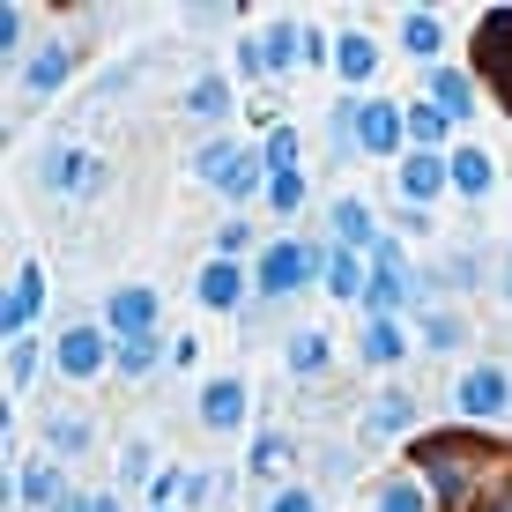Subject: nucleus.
<instances>
[{
	"mask_svg": "<svg viewBox=\"0 0 512 512\" xmlns=\"http://www.w3.org/2000/svg\"><path fill=\"white\" fill-rule=\"evenodd\" d=\"M104 327H112L119 342H156V290H149V282H127V290H112V305H104Z\"/></svg>",
	"mask_w": 512,
	"mask_h": 512,
	"instance_id": "obj_4",
	"label": "nucleus"
},
{
	"mask_svg": "<svg viewBox=\"0 0 512 512\" xmlns=\"http://www.w3.org/2000/svg\"><path fill=\"white\" fill-rule=\"evenodd\" d=\"M290 468V438L268 431V438H253V475H282Z\"/></svg>",
	"mask_w": 512,
	"mask_h": 512,
	"instance_id": "obj_33",
	"label": "nucleus"
},
{
	"mask_svg": "<svg viewBox=\"0 0 512 512\" xmlns=\"http://www.w3.org/2000/svg\"><path fill=\"white\" fill-rule=\"evenodd\" d=\"M60 475H52V461H30L23 475H15V498H23V505H52V498H60Z\"/></svg>",
	"mask_w": 512,
	"mask_h": 512,
	"instance_id": "obj_25",
	"label": "nucleus"
},
{
	"mask_svg": "<svg viewBox=\"0 0 512 512\" xmlns=\"http://www.w3.org/2000/svg\"><path fill=\"white\" fill-rule=\"evenodd\" d=\"M379 512H431V490H416L409 475H394V483H379Z\"/></svg>",
	"mask_w": 512,
	"mask_h": 512,
	"instance_id": "obj_28",
	"label": "nucleus"
},
{
	"mask_svg": "<svg viewBox=\"0 0 512 512\" xmlns=\"http://www.w3.org/2000/svg\"><path fill=\"white\" fill-rule=\"evenodd\" d=\"M186 112H193V119H223V112H231V82H223V75H201V82L186 90Z\"/></svg>",
	"mask_w": 512,
	"mask_h": 512,
	"instance_id": "obj_24",
	"label": "nucleus"
},
{
	"mask_svg": "<svg viewBox=\"0 0 512 512\" xmlns=\"http://www.w3.org/2000/svg\"><path fill=\"white\" fill-rule=\"evenodd\" d=\"M97 512H119V505H112V498H97Z\"/></svg>",
	"mask_w": 512,
	"mask_h": 512,
	"instance_id": "obj_43",
	"label": "nucleus"
},
{
	"mask_svg": "<svg viewBox=\"0 0 512 512\" xmlns=\"http://www.w3.org/2000/svg\"><path fill=\"white\" fill-rule=\"evenodd\" d=\"M364 260H372V275H364V297H357L364 320H394L401 305H416V297H423V282H416V268H409V253H401L394 238H379Z\"/></svg>",
	"mask_w": 512,
	"mask_h": 512,
	"instance_id": "obj_1",
	"label": "nucleus"
},
{
	"mask_svg": "<svg viewBox=\"0 0 512 512\" xmlns=\"http://www.w3.org/2000/svg\"><path fill=\"white\" fill-rule=\"evenodd\" d=\"M193 290H201V305H208V312H231V305H238V290H245V275H238V260H231V253H216V260L201 268V282H193Z\"/></svg>",
	"mask_w": 512,
	"mask_h": 512,
	"instance_id": "obj_14",
	"label": "nucleus"
},
{
	"mask_svg": "<svg viewBox=\"0 0 512 512\" xmlns=\"http://www.w3.org/2000/svg\"><path fill=\"white\" fill-rule=\"evenodd\" d=\"M238 156H245V149H238V141H208V149H201V156H193V179H216V186H223V171H231V164H238Z\"/></svg>",
	"mask_w": 512,
	"mask_h": 512,
	"instance_id": "obj_31",
	"label": "nucleus"
},
{
	"mask_svg": "<svg viewBox=\"0 0 512 512\" xmlns=\"http://www.w3.org/2000/svg\"><path fill=\"white\" fill-rule=\"evenodd\" d=\"M45 186L52 193H97L104 186V164L90 149H75V141H60V149L45 156Z\"/></svg>",
	"mask_w": 512,
	"mask_h": 512,
	"instance_id": "obj_8",
	"label": "nucleus"
},
{
	"mask_svg": "<svg viewBox=\"0 0 512 512\" xmlns=\"http://www.w3.org/2000/svg\"><path fill=\"white\" fill-rule=\"evenodd\" d=\"M186 490H193L186 475H179V468H164V475H156V490H149V498H156V505H171V498H186Z\"/></svg>",
	"mask_w": 512,
	"mask_h": 512,
	"instance_id": "obj_40",
	"label": "nucleus"
},
{
	"mask_svg": "<svg viewBox=\"0 0 512 512\" xmlns=\"http://www.w3.org/2000/svg\"><path fill=\"white\" fill-rule=\"evenodd\" d=\"M505 297H512V253H505Z\"/></svg>",
	"mask_w": 512,
	"mask_h": 512,
	"instance_id": "obj_42",
	"label": "nucleus"
},
{
	"mask_svg": "<svg viewBox=\"0 0 512 512\" xmlns=\"http://www.w3.org/2000/svg\"><path fill=\"white\" fill-rule=\"evenodd\" d=\"M364 275H372V268H364V253H349V245H334V253H327V290L334 297H364Z\"/></svg>",
	"mask_w": 512,
	"mask_h": 512,
	"instance_id": "obj_21",
	"label": "nucleus"
},
{
	"mask_svg": "<svg viewBox=\"0 0 512 512\" xmlns=\"http://www.w3.org/2000/svg\"><path fill=\"white\" fill-rule=\"evenodd\" d=\"M468 327L453 320V312H423V349H461Z\"/></svg>",
	"mask_w": 512,
	"mask_h": 512,
	"instance_id": "obj_32",
	"label": "nucleus"
},
{
	"mask_svg": "<svg viewBox=\"0 0 512 512\" xmlns=\"http://www.w3.org/2000/svg\"><path fill=\"white\" fill-rule=\"evenodd\" d=\"M67 67H75V52H67V45H38V60H30V97H52V90H60V82H67Z\"/></svg>",
	"mask_w": 512,
	"mask_h": 512,
	"instance_id": "obj_20",
	"label": "nucleus"
},
{
	"mask_svg": "<svg viewBox=\"0 0 512 512\" xmlns=\"http://www.w3.org/2000/svg\"><path fill=\"white\" fill-rule=\"evenodd\" d=\"M268 512H320V498H312V490H275V498H268Z\"/></svg>",
	"mask_w": 512,
	"mask_h": 512,
	"instance_id": "obj_37",
	"label": "nucleus"
},
{
	"mask_svg": "<svg viewBox=\"0 0 512 512\" xmlns=\"http://www.w3.org/2000/svg\"><path fill=\"white\" fill-rule=\"evenodd\" d=\"M119 372H127V379L156 372V342H119Z\"/></svg>",
	"mask_w": 512,
	"mask_h": 512,
	"instance_id": "obj_35",
	"label": "nucleus"
},
{
	"mask_svg": "<svg viewBox=\"0 0 512 512\" xmlns=\"http://www.w3.org/2000/svg\"><path fill=\"white\" fill-rule=\"evenodd\" d=\"M290 60H305V30L297 23H268L245 45V75H290Z\"/></svg>",
	"mask_w": 512,
	"mask_h": 512,
	"instance_id": "obj_5",
	"label": "nucleus"
},
{
	"mask_svg": "<svg viewBox=\"0 0 512 512\" xmlns=\"http://www.w3.org/2000/svg\"><path fill=\"white\" fill-rule=\"evenodd\" d=\"M490 179H498L490 149H475V141H468V149H453V193H468V201H475V193H490Z\"/></svg>",
	"mask_w": 512,
	"mask_h": 512,
	"instance_id": "obj_17",
	"label": "nucleus"
},
{
	"mask_svg": "<svg viewBox=\"0 0 512 512\" xmlns=\"http://www.w3.org/2000/svg\"><path fill=\"white\" fill-rule=\"evenodd\" d=\"M349 134H357L364 156H394L401 134H409V112H401V104H386V97H372V104L357 112V127H349Z\"/></svg>",
	"mask_w": 512,
	"mask_h": 512,
	"instance_id": "obj_7",
	"label": "nucleus"
},
{
	"mask_svg": "<svg viewBox=\"0 0 512 512\" xmlns=\"http://www.w3.org/2000/svg\"><path fill=\"white\" fill-rule=\"evenodd\" d=\"M149 468H156V453H149V446H141V438H134V446L119 453V475H127V483H141V475H149Z\"/></svg>",
	"mask_w": 512,
	"mask_h": 512,
	"instance_id": "obj_36",
	"label": "nucleus"
},
{
	"mask_svg": "<svg viewBox=\"0 0 512 512\" xmlns=\"http://www.w3.org/2000/svg\"><path fill=\"white\" fill-rule=\"evenodd\" d=\"M52 512H97V498H90V490H60V498H52Z\"/></svg>",
	"mask_w": 512,
	"mask_h": 512,
	"instance_id": "obj_41",
	"label": "nucleus"
},
{
	"mask_svg": "<svg viewBox=\"0 0 512 512\" xmlns=\"http://www.w3.org/2000/svg\"><path fill=\"white\" fill-rule=\"evenodd\" d=\"M334 75H342L349 90H364V82L379 75V38L372 30H342V38H334Z\"/></svg>",
	"mask_w": 512,
	"mask_h": 512,
	"instance_id": "obj_12",
	"label": "nucleus"
},
{
	"mask_svg": "<svg viewBox=\"0 0 512 512\" xmlns=\"http://www.w3.org/2000/svg\"><path fill=\"white\" fill-rule=\"evenodd\" d=\"M334 238H342L349 253H372V245H379L372 208H364V201H334Z\"/></svg>",
	"mask_w": 512,
	"mask_h": 512,
	"instance_id": "obj_16",
	"label": "nucleus"
},
{
	"mask_svg": "<svg viewBox=\"0 0 512 512\" xmlns=\"http://www.w3.org/2000/svg\"><path fill=\"white\" fill-rule=\"evenodd\" d=\"M8 379H15V386H30V379H38V349H30V342H15V357H8Z\"/></svg>",
	"mask_w": 512,
	"mask_h": 512,
	"instance_id": "obj_39",
	"label": "nucleus"
},
{
	"mask_svg": "<svg viewBox=\"0 0 512 512\" xmlns=\"http://www.w3.org/2000/svg\"><path fill=\"white\" fill-rule=\"evenodd\" d=\"M401 349H409V342H401V327H394V320H364V357H372L379 372H394Z\"/></svg>",
	"mask_w": 512,
	"mask_h": 512,
	"instance_id": "obj_23",
	"label": "nucleus"
},
{
	"mask_svg": "<svg viewBox=\"0 0 512 512\" xmlns=\"http://www.w3.org/2000/svg\"><path fill=\"white\" fill-rule=\"evenodd\" d=\"M52 364H60L67 379H97L104 372V334L97 327H67L60 349H52Z\"/></svg>",
	"mask_w": 512,
	"mask_h": 512,
	"instance_id": "obj_13",
	"label": "nucleus"
},
{
	"mask_svg": "<svg viewBox=\"0 0 512 512\" xmlns=\"http://www.w3.org/2000/svg\"><path fill=\"white\" fill-rule=\"evenodd\" d=\"M446 134H453V119L438 112L431 97H423V104H409V141H416V149H438Z\"/></svg>",
	"mask_w": 512,
	"mask_h": 512,
	"instance_id": "obj_26",
	"label": "nucleus"
},
{
	"mask_svg": "<svg viewBox=\"0 0 512 512\" xmlns=\"http://www.w3.org/2000/svg\"><path fill=\"white\" fill-rule=\"evenodd\" d=\"M401 45L416 52V60H438V45H446V23H438V15H401Z\"/></svg>",
	"mask_w": 512,
	"mask_h": 512,
	"instance_id": "obj_22",
	"label": "nucleus"
},
{
	"mask_svg": "<svg viewBox=\"0 0 512 512\" xmlns=\"http://www.w3.org/2000/svg\"><path fill=\"white\" fill-rule=\"evenodd\" d=\"M38 312H45V268H38V260H23V268H15V282H8V305H0V327H8V342H15L30 320H38Z\"/></svg>",
	"mask_w": 512,
	"mask_h": 512,
	"instance_id": "obj_9",
	"label": "nucleus"
},
{
	"mask_svg": "<svg viewBox=\"0 0 512 512\" xmlns=\"http://www.w3.org/2000/svg\"><path fill=\"white\" fill-rule=\"evenodd\" d=\"M275 171H297V134L290 127L268 134V179H275Z\"/></svg>",
	"mask_w": 512,
	"mask_h": 512,
	"instance_id": "obj_34",
	"label": "nucleus"
},
{
	"mask_svg": "<svg viewBox=\"0 0 512 512\" xmlns=\"http://www.w3.org/2000/svg\"><path fill=\"white\" fill-rule=\"evenodd\" d=\"M423 82H431V104H438L446 119H468V112H475V90H468V75H453V67H431Z\"/></svg>",
	"mask_w": 512,
	"mask_h": 512,
	"instance_id": "obj_18",
	"label": "nucleus"
},
{
	"mask_svg": "<svg viewBox=\"0 0 512 512\" xmlns=\"http://www.w3.org/2000/svg\"><path fill=\"white\" fill-rule=\"evenodd\" d=\"M475 67L490 75V90L512 104V8H490L475 23Z\"/></svg>",
	"mask_w": 512,
	"mask_h": 512,
	"instance_id": "obj_3",
	"label": "nucleus"
},
{
	"mask_svg": "<svg viewBox=\"0 0 512 512\" xmlns=\"http://www.w3.org/2000/svg\"><path fill=\"white\" fill-rule=\"evenodd\" d=\"M312 275L327 282V253L282 238V245H268V253H260V275H253V282H260V297H290V290H305Z\"/></svg>",
	"mask_w": 512,
	"mask_h": 512,
	"instance_id": "obj_2",
	"label": "nucleus"
},
{
	"mask_svg": "<svg viewBox=\"0 0 512 512\" xmlns=\"http://www.w3.org/2000/svg\"><path fill=\"white\" fill-rule=\"evenodd\" d=\"M453 186V164L438 149H416V156H401V201L409 208H423L431 193H446Z\"/></svg>",
	"mask_w": 512,
	"mask_h": 512,
	"instance_id": "obj_10",
	"label": "nucleus"
},
{
	"mask_svg": "<svg viewBox=\"0 0 512 512\" xmlns=\"http://www.w3.org/2000/svg\"><path fill=\"white\" fill-rule=\"evenodd\" d=\"M23 30H30V15H23V8H0V52L23 45Z\"/></svg>",
	"mask_w": 512,
	"mask_h": 512,
	"instance_id": "obj_38",
	"label": "nucleus"
},
{
	"mask_svg": "<svg viewBox=\"0 0 512 512\" xmlns=\"http://www.w3.org/2000/svg\"><path fill=\"white\" fill-rule=\"evenodd\" d=\"M45 438H52V453H90V416H52Z\"/></svg>",
	"mask_w": 512,
	"mask_h": 512,
	"instance_id": "obj_29",
	"label": "nucleus"
},
{
	"mask_svg": "<svg viewBox=\"0 0 512 512\" xmlns=\"http://www.w3.org/2000/svg\"><path fill=\"white\" fill-rule=\"evenodd\" d=\"M327 364H334V342H327V334H320V327H305V334H290V372H297V379H320V372H327Z\"/></svg>",
	"mask_w": 512,
	"mask_h": 512,
	"instance_id": "obj_19",
	"label": "nucleus"
},
{
	"mask_svg": "<svg viewBox=\"0 0 512 512\" xmlns=\"http://www.w3.org/2000/svg\"><path fill=\"white\" fill-rule=\"evenodd\" d=\"M260 186H268V179H260V156H253V149H245V156H238V164H231V171H223V201H253V193H260Z\"/></svg>",
	"mask_w": 512,
	"mask_h": 512,
	"instance_id": "obj_27",
	"label": "nucleus"
},
{
	"mask_svg": "<svg viewBox=\"0 0 512 512\" xmlns=\"http://www.w3.org/2000/svg\"><path fill=\"white\" fill-rule=\"evenodd\" d=\"M201 423L208 431H245V379H208L201 386Z\"/></svg>",
	"mask_w": 512,
	"mask_h": 512,
	"instance_id": "obj_11",
	"label": "nucleus"
},
{
	"mask_svg": "<svg viewBox=\"0 0 512 512\" xmlns=\"http://www.w3.org/2000/svg\"><path fill=\"white\" fill-rule=\"evenodd\" d=\"M268 208L275 216H297V208H305V171H275L268 179Z\"/></svg>",
	"mask_w": 512,
	"mask_h": 512,
	"instance_id": "obj_30",
	"label": "nucleus"
},
{
	"mask_svg": "<svg viewBox=\"0 0 512 512\" xmlns=\"http://www.w3.org/2000/svg\"><path fill=\"white\" fill-rule=\"evenodd\" d=\"M409 423H416V401L401 394V386H386V394L372 401V409H364V431H372V438H401Z\"/></svg>",
	"mask_w": 512,
	"mask_h": 512,
	"instance_id": "obj_15",
	"label": "nucleus"
},
{
	"mask_svg": "<svg viewBox=\"0 0 512 512\" xmlns=\"http://www.w3.org/2000/svg\"><path fill=\"white\" fill-rule=\"evenodd\" d=\"M453 394H461V416H512V379L498 372V364H475V372H461V386H453Z\"/></svg>",
	"mask_w": 512,
	"mask_h": 512,
	"instance_id": "obj_6",
	"label": "nucleus"
}]
</instances>
